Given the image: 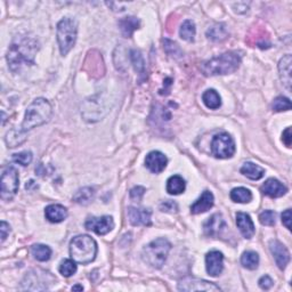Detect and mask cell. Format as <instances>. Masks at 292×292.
<instances>
[{
  "label": "cell",
  "instance_id": "d6a6232c",
  "mask_svg": "<svg viewBox=\"0 0 292 292\" xmlns=\"http://www.w3.org/2000/svg\"><path fill=\"white\" fill-rule=\"evenodd\" d=\"M6 144L10 146V148H16L23 143L25 140L24 137V132L22 130H16V129H12L10 132H7L6 135Z\"/></svg>",
  "mask_w": 292,
  "mask_h": 292
},
{
  "label": "cell",
  "instance_id": "ac0fdd59",
  "mask_svg": "<svg viewBox=\"0 0 292 292\" xmlns=\"http://www.w3.org/2000/svg\"><path fill=\"white\" fill-rule=\"evenodd\" d=\"M236 225H238L240 232L246 239H251L255 235V225L251 217L248 213L238 212L236 213Z\"/></svg>",
  "mask_w": 292,
  "mask_h": 292
},
{
  "label": "cell",
  "instance_id": "9a60e30c",
  "mask_svg": "<svg viewBox=\"0 0 292 292\" xmlns=\"http://www.w3.org/2000/svg\"><path fill=\"white\" fill-rule=\"evenodd\" d=\"M152 211L150 209L144 208H128V218L131 225L134 226H150L152 224L151 221Z\"/></svg>",
  "mask_w": 292,
  "mask_h": 292
},
{
  "label": "cell",
  "instance_id": "7a4b0ae2",
  "mask_svg": "<svg viewBox=\"0 0 292 292\" xmlns=\"http://www.w3.org/2000/svg\"><path fill=\"white\" fill-rule=\"evenodd\" d=\"M51 115H53V107L50 103L45 98H37L25 111V117L21 130L27 132L33 128L40 127L49 121Z\"/></svg>",
  "mask_w": 292,
  "mask_h": 292
},
{
  "label": "cell",
  "instance_id": "e0dca14e",
  "mask_svg": "<svg viewBox=\"0 0 292 292\" xmlns=\"http://www.w3.org/2000/svg\"><path fill=\"white\" fill-rule=\"evenodd\" d=\"M225 229H226L225 219L223 218L221 213L212 214V216L210 217L203 225L205 235L211 236V238H217V236L221 234Z\"/></svg>",
  "mask_w": 292,
  "mask_h": 292
},
{
  "label": "cell",
  "instance_id": "3957f363",
  "mask_svg": "<svg viewBox=\"0 0 292 292\" xmlns=\"http://www.w3.org/2000/svg\"><path fill=\"white\" fill-rule=\"evenodd\" d=\"M240 64H241V56L236 51H227V53L204 62L201 66V70L207 77L224 76L235 72Z\"/></svg>",
  "mask_w": 292,
  "mask_h": 292
},
{
  "label": "cell",
  "instance_id": "484cf974",
  "mask_svg": "<svg viewBox=\"0 0 292 292\" xmlns=\"http://www.w3.org/2000/svg\"><path fill=\"white\" fill-rule=\"evenodd\" d=\"M229 30L226 25L223 23H218L212 25L207 31V37L212 41H223L229 37Z\"/></svg>",
  "mask_w": 292,
  "mask_h": 292
},
{
  "label": "cell",
  "instance_id": "8fae6325",
  "mask_svg": "<svg viewBox=\"0 0 292 292\" xmlns=\"http://www.w3.org/2000/svg\"><path fill=\"white\" fill-rule=\"evenodd\" d=\"M86 229L95 232L98 235H105L114 229V221L111 216L92 217L86 222Z\"/></svg>",
  "mask_w": 292,
  "mask_h": 292
},
{
  "label": "cell",
  "instance_id": "b9f144b4",
  "mask_svg": "<svg viewBox=\"0 0 292 292\" xmlns=\"http://www.w3.org/2000/svg\"><path fill=\"white\" fill-rule=\"evenodd\" d=\"M273 280L268 275H264L260 277V280L258 281V284L263 290H268L273 286Z\"/></svg>",
  "mask_w": 292,
  "mask_h": 292
},
{
  "label": "cell",
  "instance_id": "1f68e13d",
  "mask_svg": "<svg viewBox=\"0 0 292 292\" xmlns=\"http://www.w3.org/2000/svg\"><path fill=\"white\" fill-rule=\"evenodd\" d=\"M241 264L244 268L253 270L258 267L259 256L253 251H246L241 257Z\"/></svg>",
  "mask_w": 292,
  "mask_h": 292
},
{
  "label": "cell",
  "instance_id": "83f0119b",
  "mask_svg": "<svg viewBox=\"0 0 292 292\" xmlns=\"http://www.w3.org/2000/svg\"><path fill=\"white\" fill-rule=\"evenodd\" d=\"M95 197V190L93 187H84L80 188V190L73 195V200L75 202L79 204H89Z\"/></svg>",
  "mask_w": 292,
  "mask_h": 292
},
{
  "label": "cell",
  "instance_id": "74e56055",
  "mask_svg": "<svg viewBox=\"0 0 292 292\" xmlns=\"http://www.w3.org/2000/svg\"><path fill=\"white\" fill-rule=\"evenodd\" d=\"M276 213L272 210H265L264 212L259 214V222L265 226H273L275 225Z\"/></svg>",
  "mask_w": 292,
  "mask_h": 292
},
{
  "label": "cell",
  "instance_id": "6da1fadb",
  "mask_svg": "<svg viewBox=\"0 0 292 292\" xmlns=\"http://www.w3.org/2000/svg\"><path fill=\"white\" fill-rule=\"evenodd\" d=\"M38 49V42L32 38H21L20 40L13 42L7 53V61L11 70L16 72L25 64H33Z\"/></svg>",
  "mask_w": 292,
  "mask_h": 292
},
{
  "label": "cell",
  "instance_id": "9c48e42d",
  "mask_svg": "<svg viewBox=\"0 0 292 292\" xmlns=\"http://www.w3.org/2000/svg\"><path fill=\"white\" fill-rule=\"evenodd\" d=\"M84 70L94 79H100L104 76L105 65L100 51L90 50L85 59Z\"/></svg>",
  "mask_w": 292,
  "mask_h": 292
},
{
  "label": "cell",
  "instance_id": "d590c367",
  "mask_svg": "<svg viewBox=\"0 0 292 292\" xmlns=\"http://www.w3.org/2000/svg\"><path fill=\"white\" fill-rule=\"evenodd\" d=\"M273 110L275 112H282V111L291 110V102L289 98L278 96L273 102Z\"/></svg>",
  "mask_w": 292,
  "mask_h": 292
},
{
  "label": "cell",
  "instance_id": "bcb514c9",
  "mask_svg": "<svg viewBox=\"0 0 292 292\" xmlns=\"http://www.w3.org/2000/svg\"><path fill=\"white\" fill-rule=\"evenodd\" d=\"M72 290H73V291H76V290L83 291V290H84V287H83V285H75V286L72 287Z\"/></svg>",
  "mask_w": 292,
  "mask_h": 292
},
{
  "label": "cell",
  "instance_id": "4fadbf2b",
  "mask_svg": "<svg viewBox=\"0 0 292 292\" xmlns=\"http://www.w3.org/2000/svg\"><path fill=\"white\" fill-rule=\"evenodd\" d=\"M269 250L275 259V263L280 269H284L290 261V253L287 249L277 240H272L269 242Z\"/></svg>",
  "mask_w": 292,
  "mask_h": 292
},
{
  "label": "cell",
  "instance_id": "4316f807",
  "mask_svg": "<svg viewBox=\"0 0 292 292\" xmlns=\"http://www.w3.org/2000/svg\"><path fill=\"white\" fill-rule=\"evenodd\" d=\"M202 101L210 110H217L222 105V98L214 89H208L202 95Z\"/></svg>",
  "mask_w": 292,
  "mask_h": 292
},
{
  "label": "cell",
  "instance_id": "2e32d148",
  "mask_svg": "<svg viewBox=\"0 0 292 292\" xmlns=\"http://www.w3.org/2000/svg\"><path fill=\"white\" fill-rule=\"evenodd\" d=\"M167 163H168V160H167L166 156L159 151L150 152L145 158L146 168L154 174L162 173L166 169Z\"/></svg>",
  "mask_w": 292,
  "mask_h": 292
},
{
  "label": "cell",
  "instance_id": "7402d4cb",
  "mask_svg": "<svg viewBox=\"0 0 292 292\" xmlns=\"http://www.w3.org/2000/svg\"><path fill=\"white\" fill-rule=\"evenodd\" d=\"M291 63L292 57L290 54L281 58L280 63H278V72H280L281 80L287 90L291 89Z\"/></svg>",
  "mask_w": 292,
  "mask_h": 292
},
{
  "label": "cell",
  "instance_id": "f1b7e54d",
  "mask_svg": "<svg viewBox=\"0 0 292 292\" xmlns=\"http://www.w3.org/2000/svg\"><path fill=\"white\" fill-rule=\"evenodd\" d=\"M231 199L238 203H248L252 200V193L246 187H238L232 190Z\"/></svg>",
  "mask_w": 292,
  "mask_h": 292
},
{
  "label": "cell",
  "instance_id": "ee69618b",
  "mask_svg": "<svg viewBox=\"0 0 292 292\" xmlns=\"http://www.w3.org/2000/svg\"><path fill=\"white\" fill-rule=\"evenodd\" d=\"M10 232H11V226L7 224L6 222H2V224H0V233H2V243H4V241H5L6 238H7V235L10 234Z\"/></svg>",
  "mask_w": 292,
  "mask_h": 292
},
{
  "label": "cell",
  "instance_id": "30bf717a",
  "mask_svg": "<svg viewBox=\"0 0 292 292\" xmlns=\"http://www.w3.org/2000/svg\"><path fill=\"white\" fill-rule=\"evenodd\" d=\"M180 291H221V287L211 282L199 280L195 277H185L178 283Z\"/></svg>",
  "mask_w": 292,
  "mask_h": 292
},
{
  "label": "cell",
  "instance_id": "ba28073f",
  "mask_svg": "<svg viewBox=\"0 0 292 292\" xmlns=\"http://www.w3.org/2000/svg\"><path fill=\"white\" fill-rule=\"evenodd\" d=\"M211 152L218 159H229L234 156L235 143L227 132L216 135L211 141Z\"/></svg>",
  "mask_w": 292,
  "mask_h": 292
},
{
  "label": "cell",
  "instance_id": "52a82bcc",
  "mask_svg": "<svg viewBox=\"0 0 292 292\" xmlns=\"http://www.w3.org/2000/svg\"><path fill=\"white\" fill-rule=\"evenodd\" d=\"M20 186L19 173L14 167H5L2 173V193L0 196L4 201H11L16 195Z\"/></svg>",
  "mask_w": 292,
  "mask_h": 292
},
{
  "label": "cell",
  "instance_id": "277c9868",
  "mask_svg": "<svg viewBox=\"0 0 292 292\" xmlns=\"http://www.w3.org/2000/svg\"><path fill=\"white\" fill-rule=\"evenodd\" d=\"M97 243L89 235H78L70 242L71 258L78 264H89L95 260L97 255Z\"/></svg>",
  "mask_w": 292,
  "mask_h": 292
},
{
  "label": "cell",
  "instance_id": "ffe728a7",
  "mask_svg": "<svg viewBox=\"0 0 292 292\" xmlns=\"http://www.w3.org/2000/svg\"><path fill=\"white\" fill-rule=\"evenodd\" d=\"M264 194L268 195L269 197H281L286 193V187L283 185L281 182H278L277 179L269 178L264 183L263 187H261Z\"/></svg>",
  "mask_w": 292,
  "mask_h": 292
},
{
  "label": "cell",
  "instance_id": "44dd1931",
  "mask_svg": "<svg viewBox=\"0 0 292 292\" xmlns=\"http://www.w3.org/2000/svg\"><path fill=\"white\" fill-rule=\"evenodd\" d=\"M45 216L50 223H61L67 217V209L61 204H50L45 210Z\"/></svg>",
  "mask_w": 292,
  "mask_h": 292
},
{
  "label": "cell",
  "instance_id": "8992f818",
  "mask_svg": "<svg viewBox=\"0 0 292 292\" xmlns=\"http://www.w3.org/2000/svg\"><path fill=\"white\" fill-rule=\"evenodd\" d=\"M77 33H78V24L76 20L66 17L59 21L57 24V42L63 56L67 55L76 45Z\"/></svg>",
  "mask_w": 292,
  "mask_h": 292
},
{
  "label": "cell",
  "instance_id": "7c38bea8",
  "mask_svg": "<svg viewBox=\"0 0 292 292\" xmlns=\"http://www.w3.org/2000/svg\"><path fill=\"white\" fill-rule=\"evenodd\" d=\"M50 274L44 270H33L27 274L24 281L22 282V290H47V287L42 284L45 282V278L49 277Z\"/></svg>",
  "mask_w": 292,
  "mask_h": 292
},
{
  "label": "cell",
  "instance_id": "5b68a950",
  "mask_svg": "<svg viewBox=\"0 0 292 292\" xmlns=\"http://www.w3.org/2000/svg\"><path fill=\"white\" fill-rule=\"evenodd\" d=\"M171 244L166 239H157L143 249V259L153 268H161L168 258Z\"/></svg>",
  "mask_w": 292,
  "mask_h": 292
},
{
  "label": "cell",
  "instance_id": "7bdbcfd3",
  "mask_svg": "<svg viewBox=\"0 0 292 292\" xmlns=\"http://www.w3.org/2000/svg\"><path fill=\"white\" fill-rule=\"evenodd\" d=\"M282 140L283 143L285 144V146L287 148H291V144H292V135H291V128L287 127L286 129L283 131L282 134Z\"/></svg>",
  "mask_w": 292,
  "mask_h": 292
},
{
  "label": "cell",
  "instance_id": "836d02e7",
  "mask_svg": "<svg viewBox=\"0 0 292 292\" xmlns=\"http://www.w3.org/2000/svg\"><path fill=\"white\" fill-rule=\"evenodd\" d=\"M130 59L132 64H134L135 71L138 73V75L141 77L145 73V62L144 58L141 56L140 51L137 49H132L130 51Z\"/></svg>",
  "mask_w": 292,
  "mask_h": 292
},
{
  "label": "cell",
  "instance_id": "ab89813d",
  "mask_svg": "<svg viewBox=\"0 0 292 292\" xmlns=\"http://www.w3.org/2000/svg\"><path fill=\"white\" fill-rule=\"evenodd\" d=\"M160 210L163 212H170V213H174V212H177L178 210V205L174 201H165V202H162L160 204Z\"/></svg>",
  "mask_w": 292,
  "mask_h": 292
},
{
  "label": "cell",
  "instance_id": "cb8c5ba5",
  "mask_svg": "<svg viewBox=\"0 0 292 292\" xmlns=\"http://www.w3.org/2000/svg\"><path fill=\"white\" fill-rule=\"evenodd\" d=\"M186 184L185 180L183 179V177H180L179 175L171 176L167 182V192L171 195H178L182 194L185 191Z\"/></svg>",
  "mask_w": 292,
  "mask_h": 292
},
{
  "label": "cell",
  "instance_id": "e575fe53",
  "mask_svg": "<svg viewBox=\"0 0 292 292\" xmlns=\"http://www.w3.org/2000/svg\"><path fill=\"white\" fill-rule=\"evenodd\" d=\"M59 273L62 274L64 277H70L77 272V265L75 260L71 259H64L61 261L58 267Z\"/></svg>",
  "mask_w": 292,
  "mask_h": 292
},
{
  "label": "cell",
  "instance_id": "d6986e66",
  "mask_svg": "<svg viewBox=\"0 0 292 292\" xmlns=\"http://www.w3.org/2000/svg\"><path fill=\"white\" fill-rule=\"evenodd\" d=\"M213 195L211 192L204 191L199 199L191 205V212L194 214L207 212L213 205Z\"/></svg>",
  "mask_w": 292,
  "mask_h": 292
},
{
  "label": "cell",
  "instance_id": "8d00e7d4",
  "mask_svg": "<svg viewBox=\"0 0 292 292\" xmlns=\"http://www.w3.org/2000/svg\"><path fill=\"white\" fill-rule=\"evenodd\" d=\"M32 159H33L32 153L28 152V151L16 153V154H14V156H13V160H14V162L19 163V165L24 166V167L29 166L30 163L32 162Z\"/></svg>",
  "mask_w": 292,
  "mask_h": 292
},
{
  "label": "cell",
  "instance_id": "d4e9b609",
  "mask_svg": "<svg viewBox=\"0 0 292 292\" xmlns=\"http://www.w3.org/2000/svg\"><path fill=\"white\" fill-rule=\"evenodd\" d=\"M241 173H242V175L246 176V177L249 179L258 180L260 178H263L265 170L261 168V167H259L258 165H255V163L246 162L242 166Z\"/></svg>",
  "mask_w": 292,
  "mask_h": 292
},
{
  "label": "cell",
  "instance_id": "5bb4252c",
  "mask_svg": "<svg viewBox=\"0 0 292 292\" xmlns=\"http://www.w3.org/2000/svg\"><path fill=\"white\" fill-rule=\"evenodd\" d=\"M205 267L209 275L218 276L221 275L224 269V256L219 251H210L205 256Z\"/></svg>",
  "mask_w": 292,
  "mask_h": 292
},
{
  "label": "cell",
  "instance_id": "f35d334b",
  "mask_svg": "<svg viewBox=\"0 0 292 292\" xmlns=\"http://www.w3.org/2000/svg\"><path fill=\"white\" fill-rule=\"evenodd\" d=\"M165 49H166L167 53H168L169 55H171V56L182 57V55H183L182 50H180L178 45L176 44V42L170 41L168 39L165 40Z\"/></svg>",
  "mask_w": 292,
  "mask_h": 292
},
{
  "label": "cell",
  "instance_id": "603a6c76",
  "mask_svg": "<svg viewBox=\"0 0 292 292\" xmlns=\"http://www.w3.org/2000/svg\"><path fill=\"white\" fill-rule=\"evenodd\" d=\"M139 21L134 16L124 17V19L119 21V28L121 30V33L124 38H130L137 29L139 28Z\"/></svg>",
  "mask_w": 292,
  "mask_h": 292
},
{
  "label": "cell",
  "instance_id": "f546056e",
  "mask_svg": "<svg viewBox=\"0 0 292 292\" xmlns=\"http://www.w3.org/2000/svg\"><path fill=\"white\" fill-rule=\"evenodd\" d=\"M195 32H196V29H195L194 22H193V21H191V20H186V21H184L182 27H180L179 36L184 40L193 41L194 40V37H195Z\"/></svg>",
  "mask_w": 292,
  "mask_h": 292
},
{
  "label": "cell",
  "instance_id": "f6af8a7d",
  "mask_svg": "<svg viewBox=\"0 0 292 292\" xmlns=\"http://www.w3.org/2000/svg\"><path fill=\"white\" fill-rule=\"evenodd\" d=\"M282 223L287 230H291V210L287 209L282 213Z\"/></svg>",
  "mask_w": 292,
  "mask_h": 292
},
{
  "label": "cell",
  "instance_id": "60d3db41",
  "mask_svg": "<svg viewBox=\"0 0 292 292\" xmlns=\"http://www.w3.org/2000/svg\"><path fill=\"white\" fill-rule=\"evenodd\" d=\"M144 194H145V188L141 186H136L130 191L131 200H135V201H140L141 197L144 196Z\"/></svg>",
  "mask_w": 292,
  "mask_h": 292
},
{
  "label": "cell",
  "instance_id": "4dcf8cb0",
  "mask_svg": "<svg viewBox=\"0 0 292 292\" xmlns=\"http://www.w3.org/2000/svg\"><path fill=\"white\" fill-rule=\"evenodd\" d=\"M31 253L34 259H37L38 261H47L50 259L51 250L49 247L45 246V244H34L31 247Z\"/></svg>",
  "mask_w": 292,
  "mask_h": 292
}]
</instances>
